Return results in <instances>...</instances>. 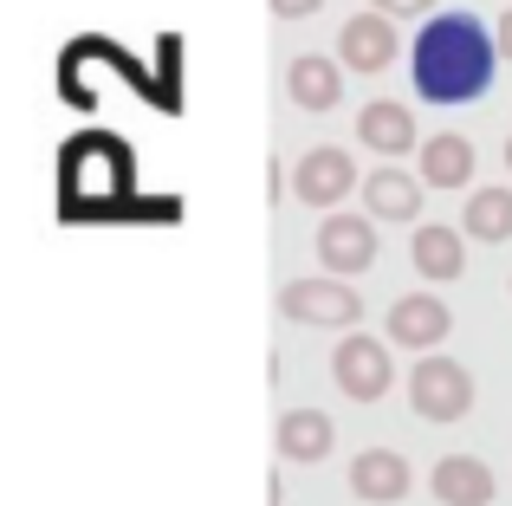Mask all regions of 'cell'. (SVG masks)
I'll list each match as a JSON object with an SVG mask.
<instances>
[{"label":"cell","mask_w":512,"mask_h":506,"mask_svg":"<svg viewBox=\"0 0 512 506\" xmlns=\"http://www.w3.org/2000/svg\"><path fill=\"white\" fill-rule=\"evenodd\" d=\"M428 487L441 506H493V468L480 455H441Z\"/></svg>","instance_id":"10"},{"label":"cell","mask_w":512,"mask_h":506,"mask_svg":"<svg viewBox=\"0 0 512 506\" xmlns=\"http://www.w3.org/2000/svg\"><path fill=\"white\" fill-rule=\"evenodd\" d=\"M357 137H363V150H376V156H409L415 150V111L409 104L376 98V104H363Z\"/></svg>","instance_id":"13"},{"label":"cell","mask_w":512,"mask_h":506,"mask_svg":"<svg viewBox=\"0 0 512 506\" xmlns=\"http://www.w3.org/2000/svg\"><path fill=\"white\" fill-rule=\"evenodd\" d=\"M435 0H376V13H389V20H409V13H428Z\"/></svg>","instance_id":"18"},{"label":"cell","mask_w":512,"mask_h":506,"mask_svg":"<svg viewBox=\"0 0 512 506\" xmlns=\"http://www.w3.org/2000/svg\"><path fill=\"white\" fill-rule=\"evenodd\" d=\"M506 169H512V137H506Z\"/></svg>","instance_id":"21"},{"label":"cell","mask_w":512,"mask_h":506,"mask_svg":"<svg viewBox=\"0 0 512 506\" xmlns=\"http://www.w3.org/2000/svg\"><path fill=\"white\" fill-rule=\"evenodd\" d=\"M409 409L422 422H461L467 409H474V377H467V364H454V357H422V364L409 370Z\"/></svg>","instance_id":"3"},{"label":"cell","mask_w":512,"mask_h":506,"mask_svg":"<svg viewBox=\"0 0 512 506\" xmlns=\"http://www.w3.org/2000/svg\"><path fill=\"white\" fill-rule=\"evenodd\" d=\"M331 448H338V429H331L325 409H286V416H279V455L286 461L312 468V461H325Z\"/></svg>","instance_id":"12"},{"label":"cell","mask_w":512,"mask_h":506,"mask_svg":"<svg viewBox=\"0 0 512 506\" xmlns=\"http://www.w3.org/2000/svg\"><path fill=\"white\" fill-rule=\"evenodd\" d=\"M409 260H415V273H422V279H461V273H467V241H461V228H415Z\"/></svg>","instance_id":"15"},{"label":"cell","mask_w":512,"mask_h":506,"mask_svg":"<svg viewBox=\"0 0 512 506\" xmlns=\"http://www.w3.org/2000/svg\"><path fill=\"white\" fill-rule=\"evenodd\" d=\"M350 189H357V163H350L338 143H318V150H305L299 169H292V195H299L305 208H338Z\"/></svg>","instance_id":"6"},{"label":"cell","mask_w":512,"mask_h":506,"mask_svg":"<svg viewBox=\"0 0 512 506\" xmlns=\"http://www.w3.org/2000/svg\"><path fill=\"white\" fill-rule=\"evenodd\" d=\"M493 65H500V39L487 33V20L474 13H435V20L415 33L409 72H415V98L428 104H467L493 85Z\"/></svg>","instance_id":"1"},{"label":"cell","mask_w":512,"mask_h":506,"mask_svg":"<svg viewBox=\"0 0 512 506\" xmlns=\"http://www.w3.org/2000/svg\"><path fill=\"white\" fill-rule=\"evenodd\" d=\"M461 228L467 241H512V189H474Z\"/></svg>","instance_id":"17"},{"label":"cell","mask_w":512,"mask_h":506,"mask_svg":"<svg viewBox=\"0 0 512 506\" xmlns=\"http://www.w3.org/2000/svg\"><path fill=\"white\" fill-rule=\"evenodd\" d=\"M493 39H500V59H512V7L500 13V26H493Z\"/></svg>","instance_id":"20"},{"label":"cell","mask_w":512,"mask_h":506,"mask_svg":"<svg viewBox=\"0 0 512 506\" xmlns=\"http://www.w3.org/2000/svg\"><path fill=\"white\" fill-rule=\"evenodd\" d=\"M474 143L461 137V130H441V137L422 143V182L428 189H467L474 182Z\"/></svg>","instance_id":"14"},{"label":"cell","mask_w":512,"mask_h":506,"mask_svg":"<svg viewBox=\"0 0 512 506\" xmlns=\"http://www.w3.org/2000/svg\"><path fill=\"white\" fill-rule=\"evenodd\" d=\"M448 331H454V312L435 292H409V299L389 305V344H402V351H435Z\"/></svg>","instance_id":"7"},{"label":"cell","mask_w":512,"mask_h":506,"mask_svg":"<svg viewBox=\"0 0 512 506\" xmlns=\"http://www.w3.org/2000/svg\"><path fill=\"white\" fill-rule=\"evenodd\" d=\"M318 260H325V273H338V279L370 273L376 266V221L350 215V208H331L325 228H318Z\"/></svg>","instance_id":"4"},{"label":"cell","mask_w":512,"mask_h":506,"mask_svg":"<svg viewBox=\"0 0 512 506\" xmlns=\"http://www.w3.org/2000/svg\"><path fill=\"white\" fill-rule=\"evenodd\" d=\"M422 189H428V182L402 176V169H376V176L363 182V208H370L376 221H415V208H422Z\"/></svg>","instance_id":"16"},{"label":"cell","mask_w":512,"mask_h":506,"mask_svg":"<svg viewBox=\"0 0 512 506\" xmlns=\"http://www.w3.org/2000/svg\"><path fill=\"white\" fill-rule=\"evenodd\" d=\"M331 377H338V390L350 396V403H376V396L389 390V377H396V364H389V344L350 331V338L338 344V357H331Z\"/></svg>","instance_id":"5"},{"label":"cell","mask_w":512,"mask_h":506,"mask_svg":"<svg viewBox=\"0 0 512 506\" xmlns=\"http://www.w3.org/2000/svg\"><path fill=\"white\" fill-rule=\"evenodd\" d=\"M279 312H286L292 325L350 331L363 318V299H357V286L338 279V273H325V279H286V286H279Z\"/></svg>","instance_id":"2"},{"label":"cell","mask_w":512,"mask_h":506,"mask_svg":"<svg viewBox=\"0 0 512 506\" xmlns=\"http://www.w3.org/2000/svg\"><path fill=\"white\" fill-rule=\"evenodd\" d=\"M318 7H325V0H273L279 20H305V13H318Z\"/></svg>","instance_id":"19"},{"label":"cell","mask_w":512,"mask_h":506,"mask_svg":"<svg viewBox=\"0 0 512 506\" xmlns=\"http://www.w3.org/2000/svg\"><path fill=\"white\" fill-rule=\"evenodd\" d=\"M338 52H344L350 72H383V65L402 52L396 46V20H389V13H350L344 33H338Z\"/></svg>","instance_id":"8"},{"label":"cell","mask_w":512,"mask_h":506,"mask_svg":"<svg viewBox=\"0 0 512 506\" xmlns=\"http://www.w3.org/2000/svg\"><path fill=\"white\" fill-rule=\"evenodd\" d=\"M286 91L299 111H331V104L344 98V72L338 59H325V52H299V59L286 65Z\"/></svg>","instance_id":"11"},{"label":"cell","mask_w":512,"mask_h":506,"mask_svg":"<svg viewBox=\"0 0 512 506\" xmlns=\"http://www.w3.org/2000/svg\"><path fill=\"white\" fill-rule=\"evenodd\" d=\"M350 494L370 500V506H389L409 494V461L396 455V448H363L357 461H350Z\"/></svg>","instance_id":"9"}]
</instances>
